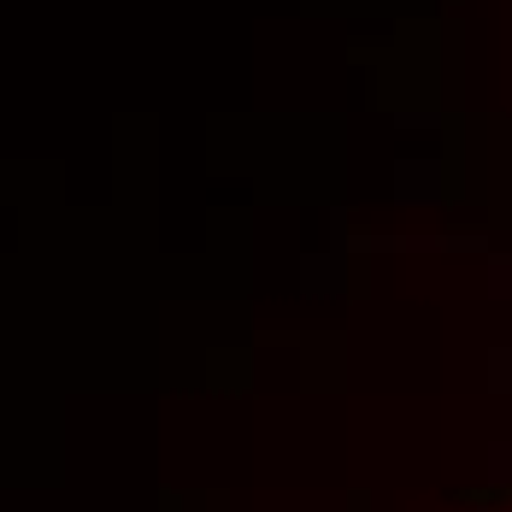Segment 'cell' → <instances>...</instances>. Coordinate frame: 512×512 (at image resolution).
I'll return each instance as SVG.
<instances>
[{"label":"cell","mask_w":512,"mask_h":512,"mask_svg":"<svg viewBox=\"0 0 512 512\" xmlns=\"http://www.w3.org/2000/svg\"><path fill=\"white\" fill-rule=\"evenodd\" d=\"M489 512H512V495H501V501H495V507H489Z\"/></svg>","instance_id":"cell-1"}]
</instances>
